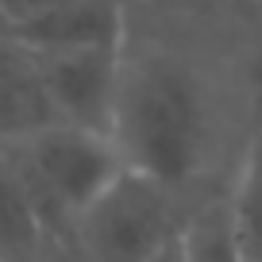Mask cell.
Listing matches in <instances>:
<instances>
[{"label": "cell", "mask_w": 262, "mask_h": 262, "mask_svg": "<svg viewBox=\"0 0 262 262\" xmlns=\"http://www.w3.org/2000/svg\"><path fill=\"white\" fill-rule=\"evenodd\" d=\"M54 123L35 54L0 35V150L19 147Z\"/></svg>", "instance_id": "obj_6"}, {"label": "cell", "mask_w": 262, "mask_h": 262, "mask_svg": "<svg viewBox=\"0 0 262 262\" xmlns=\"http://www.w3.org/2000/svg\"><path fill=\"white\" fill-rule=\"evenodd\" d=\"M66 4H77V0H4L0 4V27L16 24V19H27V16H42V12L66 8Z\"/></svg>", "instance_id": "obj_10"}, {"label": "cell", "mask_w": 262, "mask_h": 262, "mask_svg": "<svg viewBox=\"0 0 262 262\" xmlns=\"http://www.w3.org/2000/svg\"><path fill=\"white\" fill-rule=\"evenodd\" d=\"M42 262H81V258H77V254L70 251L66 243H50L47 254H42Z\"/></svg>", "instance_id": "obj_11"}, {"label": "cell", "mask_w": 262, "mask_h": 262, "mask_svg": "<svg viewBox=\"0 0 262 262\" xmlns=\"http://www.w3.org/2000/svg\"><path fill=\"white\" fill-rule=\"evenodd\" d=\"M127 47H74V50H31L47 85L54 120L62 127L93 131L112 139L116 100L123 81Z\"/></svg>", "instance_id": "obj_4"}, {"label": "cell", "mask_w": 262, "mask_h": 262, "mask_svg": "<svg viewBox=\"0 0 262 262\" xmlns=\"http://www.w3.org/2000/svg\"><path fill=\"white\" fill-rule=\"evenodd\" d=\"M254 85H258V89H262V62L254 66Z\"/></svg>", "instance_id": "obj_13"}, {"label": "cell", "mask_w": 262, "mask_h": 262, "mask_svg": "<svg viewBox=\"0 0 262 262\" xmlns=\"http://www.w3.org/2000/svg\"><path fill=\"white\" fill-rule=\"evenodd\" d=\"M8 158L50 243H66L77 216L123 170V158L108 135L62 127V123L39 131L19 147H8Z\"/></svg>", "instance_id": "obj_3"}, {"label": "cell", "mask_w": 262, "mask_h": 262, "mask_svg": "<svg viewBox=\"0 0 262 262\" xmlns=\"http://www.w3.org/2000/svg\"><path fill=\"white\" fill-rule=\"evenodd\" d=\"M0 4H4V0H0Z\"/></svg>", "instance_id": "obj_14"}, {"label": "cell", "mask_w": 262, "mask_h": 262, "mask_svg": "<svg viewBox=\"0 0 262 262\" xmlns=\"http://www.w3.org/2000/svg\"><path fill=\"white\" fill-rule=\"evenodd\" d=\"M224 205H228V220L243 258L258 262L262 258V127H254V135L247 139L235 181L224 193Z\"/></svg>", "instance_id": "obj_8"}, {"label": "cell", "mask_w": 262, "mask_h": 262, "mask_svg": "<svg viewBox=\"0 0 262 262\" xmlns=\"http://www.w3.org/2000/svg\"><path fill=\"white\" fill-rule=\"evenodd\" d=\"M193 208L189 193L123 166L77 216L66 247L81 262H150L181 239Z\"/></svg>", "instance_id": "obj_2"}, {"label": "cell", "mask_w": 262, "mask_h": 262, "mask_svg": "<svg viewBox=\"0 0 262 262\" xmlns=\"http://www.w3.org/2000/svg\"><path fill=\"white\" fill-rule=\"evenodd\" d=\"M0 35L27 50H74V47H127L123 0H77L66 8L4 24Z\"/></svg>", "instance_id": "obj_5"}, {"label": "cell", "mask_w": 262, "mask_h": 262, "mask_svg": "<svg viewBox=\"0 0 262 262\" xmlns=\"http://www.w3.org/2000/svg\"><path fill=\"white\" fill-rule=\"evenodd\" d=\"M47 247L50 239L35 216L31 196L8 150H0V262H42Z\"/></svg>", "instance_id": "obj_7"}, {"label": "cell", "mask_w": 262, "mask_h": 262, "mask_svg": "<svg viewBox=\"0 0 262 262\" xmlns=\"http://www.w3.org/2000/svg\"><path fill=\"white\" fill-rule=\"evenodd\" d=\"M181 262H247L228 220L224 193L201 196L181 231Z\"/></svg>", "instance_id": "obj_9"}, {"label": "cell", "mask_w": 262, "mask_h": 262, "mask_svg": "<svg viewBox=\"0 0 262 262\" xmlns=\"http://www.w3.org/2000/svg\"><path fill=\"white\" fill-rule=\"evenodd\" d=\"M112 143L123 166L189 193L212 155V100L193 66L123 50Z\"/></svg>", "instance_id": "obj_1"}, {"label": "cell", "mask_w": 262, "mask_h": 262, "mask_svg": "<svg viewBox=\"0 0 262 262\" xmlns=\"http://www.w3.org/2000/svg\"><path fill=\"white\" fill-rule=\"evenodd\" d=\"M150 262H181V239L170 247V251H162V254H155Z\"/></svg>", "instance_id": "obj_12"}, {"label": "cell", "mask_w": 262, "mask_h": 262, "mask_svg": "<svg viewBox=\"0 0 262 262\" xmlns=\"http://www.w3.org/2000/svg\"><path fill=\"white\" fill-rule=\"evenodd\" d=\"M258 262H262V258H258Z\"/></svg>", "instance_id": "obj_15"}]
</instances>
